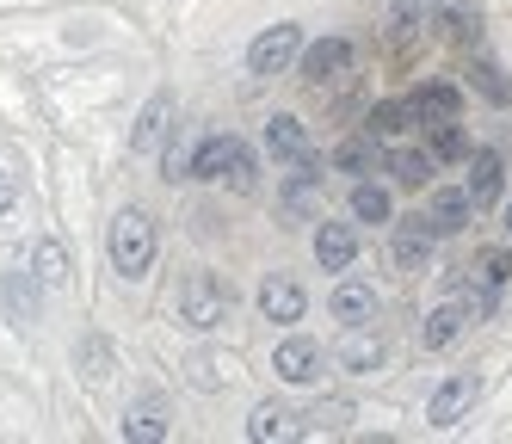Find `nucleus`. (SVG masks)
Segmentation results:
<instances>
[{"label": "nucleus", "mask_w": 512, "mask_h": 444, "mask_svg": "<svg viewBox=\"0 0 512 444\" xmlns=\"http://www.w3.org/2000/svg\"><path fill=\"white\" fill-rule=\"evenodd\" d=\"M155 216L149 210H118L112 216V235H105V253H112V272L118 278H149V266H155Z\"/></svg>", "instance_id": "1"}, {"label": "nucleus", "mask_w": 512, "mask_h": 444, "mask_svg": "<svg viewBox=\"0 0 512 444\" xmlns=\"http://www.w3.org/2000/svg\"><path fill=\"white\" fill-rule=\"evenodd\" d=\"M173 309H179V321H186V327L210 333V327L229 321V309H235V284H229L223 272H186V278H179Z\"/></svg>", "instance_id": "2"}, {"label": "nucleus", "mask_w": 512, "mask_h": 444, "mask_svg": "<svg viewBox=\"0 0 512 444\" xmlns=\"http://www.w3.org/2000/svg\"><path fill=\"white\" fill-rule=\"evenodd\" d=\"M352 62H358L352 37H315V44H303V56H297V81L315 87V93H327V87L352 81Z\"/></svg>", "instance_id": "3"}, {"label": "nucleus", "mask_w": 512, "mask_h": 444, "mask_svg": "<svg viewBox=\"0 0 512 444\" xmlns=\"http://www.w3.org/2000/svg\"><path fill=\"white\" fill-rule=\"evenodd\" d=\"M272 370H278V383L309 389V383H321V377H327V346H321V340H309V333H290V340H278V346H272Z\"/></svg>", "instance_id": "4"}, {"label": "nucleus", "mask_w": 512, "mask_h": 444, "mask_svg": "<svg viewBox=\"0 0 512 444\" xmlns=\"http://www.w3.org/2000/svg\"><path fill=\"white\" fill-rule=\"evenodd\" d=\"M297 56H303V25H266V31L247 44V74L272 81V74L297 68Z\"/></svg>", "instance_id": "5"}, {"label": "nucleus", "mask_w": 512, "mask_h": 444, "mask_svg": "<svg viewBox=\"0 0 512 444\" xmlns=\"http://www.w3.org/2000/svg\"><path fill=\"white\" fill-rule=\"evenodd\" d=\"M432 31L445 37L451 50H482V37H488L482 0H432Z\"/></svg>", "instance_id": "6"}, {"label": "nucleus", "mask_w": 512, "mask_h": 444, "mask_svg": "<svg viewBox=\"0 0 512 444\" xmlns=\"http://www.w3.org/2000/svg\"><path fill=\"white\" fill-rule=\"evenodd\" d=\"M389 229H395V241H389L395 266H401V272H426V259H432V247H438L432 216H426V210H414V216H395Z\"/></svg>", "instance_id": "7"}, {"label": "nucleus", "mask_w": 512, "mask_h": 444, "mask_svg": "<svg viewBox=\"0 0 512 444\" xmlns=\"http://www.w3.org/2000/svg\"><path fill=\"white\" fill-rule=\"evenodd\" d=\"M303 309H309V290L290 278V272H266V278H260V315H266V321L297 327V321H303Z\"/></svg>", "instance_id": "8"}, {"label": "nucleus", "mask_w": 512, "mask_h": 444, "mask_svg": "<svg viewBox=\"0 0 512 444\" xmlns=\"http://www.w3.org/2000/svg\"><path fill=\"white\" fill-rule=\"evenodd\" d=\"M327 315L340 327H371L377 321V284L371 278H340L334 296H327Z\"/></svg>", "instance_id": "9"}, {"label": "nucleus", "mask_w": 512, "mask_h": 444, "mask_svg": "<svg viewBox=\"0 0 512 444\" xmlns=\"http://www.w3.org/2000/svg\"><path fill=\"white\" fill-rule=\"evenodd\" d=\"M500 185H506L500 148H469V179H463L469 204H475V210H494V204H500Z\"/></svg>", "instance_id": "10"}, {"label": "nucleus", "mask_w": 512, "mask_h": 444, "mask_svg": "<svg viewBox=\"0 0 512 444\" xmlns=\"http://www.w3.org/2000/svg\"><path fill=\"white\" fill-rule=\"evenodd\" d=\"M383 161H389V142H377L371 130H352L334 155H327V167H334V173H352V179H371Z\"/></svg>", "instance_id": "11"}, {"label": "nucleus", "mask_w": 512, "mask_h": 444, "mask_svg": "<svg viewBox=\"0 0 512 444\" xmlns=\"http://www.w3.org/2000/svg\"><path fill=\"white\" fill-rule=\"evenodd\" d=\"M315 266L321 272H352V259H358V229L352 222H315Z\"/></svg>", "instance_id": "12"}, {"label": "nucleus", "mask_w": 512, "mask_h": 444, "mask_svg": "<svg viewBox=\"0 0 512 444\" xmlns=\"http://www.w3.org/2000/svg\"><path fill=\"white\" fill-rule=\"evenodd\" d=\"M475 395H482V377H475V370H457V377H445V383L426 395V420H432V426H451Z\"/></svg>", "instance_id": "13"}, {"label": "nucleus", "mask_w": 512, "mask_h": 444, "mask_svg": "<svg viewBox=\"0 0 512 444\" xmlns=\"http://www.w3.org/2000/svg\"><path fill=\"white\" fill-rule=\"evenodd\" d=\"M266 155H272L278 167H297V161H309V155H315V148H309V124H303V118H290V111L266 118Z\"/></svg>", "instance_id": "14"}, {"label": "nucleus", "mask_w": 512, "mask_h": 444, "mask_svg": "<svg viewBox=\"0 0 512 444\" xmlns=\"http://www.w3.org/2000/svg\"><path fill=\"white\" fill-rule=\"evenodd\" d=\"M469 192L463 185H426V216H432V229H438V241L445 235H463L469 229Z\"/></svg>", "instance_id": "15"}, {"label": "nucleus", "mask_w": 512, "mask_h": 444, "mask_svg": "<svg viewBox=\"0 0 512 444\" xmlns=\"http://www.w3.org/2000/svg\"><path fill=\"white\" fill-rule=\"evenodd\" d=\"M389 358V340L377 333V321L371 327H346V346H340V370H352V377H371V370Z\"/></svg>", "instance_id": "16"}, {"label": "nucleus", "mask_w": 512, "mask_h": 444, "mask_svg": "<svg viewBox=\"0 0 512 444\" xmlns=\"http://www.w3.org/2000/svg\"><path fill=\"white\" fill-rule=\"evenodd\" d=\"M408 105H414V118H420V124L463 118V87H457V81H420V87L408 93Z\"/></svg>", "instance_id": "17"}, {"label": "nucleus", "mask_w": 512, "mask_h": 444, "mask_svg": "<svg viewBox=\"0 0 512 444\" xmlns=\"http://www.w3.org/2000/svg\"><path fill=\"white\" fill-rule=\"evenodd\" d=\"M469 321H475V315H469V303H457V296H451V303L426 309V321H420V346H426V352H445Z\"/></svg>", "instance_id": "18"}, {"label": "nucleus", "mask_w": 512, "mask_h": 444, "mask_svg": "<svg viewBox=\"0 0 512 444\" xmlns=\"http://www.w3.org/2000/svg\"><path fill=\"white\" fill-rule=\"evenodd\" d=\"M327 185V161L321 155H309V161H297L290 167V179H284V192H278V204L290 210V216H303L309 204H315V192Z\"/></svg>", "instance_id": "19"}, {"label": "nucleus", "mask_w": 512, "mask_h": 444, "mask_svg": "<svg viewBox=\"0 0 512 444\" xmlns=\"http://www.w3.org/2000/svg\"><path fill=\"white\" fill-rule=\"evenodd\" d=\"M167 130H173V93H155L149 105H142L136 130H130V155H155Z\"/></svg>", "instance_id": "20"}, {"label": "nucleus", "mask_w": 512, "mask_h": 444, "mask_svg": "<svg viewBox=\"0 0 512 444\" xmlns=\"http://www.w3.org/2000/svg\"><path fill=\"white\" fill-rule=\"evenodd\" d=\"M383 167H389V179L401 185V192H426L432 173H438V161L426 155V142H420V148H395V142H389V161H383Z\"/></svg>", "instance_id": "21"}, {"label": "nucleus", "mask_w": 512, "mask_h": 444, "mask_svg": "<svg viewBox=\"0 0 512 444\" xmlns=\"http://www.w3.org/2000/svg\"><path fill=\"white\" fill-rule=\"evenodd\" d=\"M0 303H7L13 321H38V309H44V278L38 272H7V278H0Z\"/></svg>", "instance_id": "22"}, {"label": "nucleus", "mask_w": 512, "mask_h": 444, "mask_svg": "<svg viewBox=\"0 0 512 444\" xmlns=\"http://www.w3.org/2000/svg\"><path fill=\"white\" fill-rule=\"evenodd\" d=\"M463 74H469V93H482L494 111H506V105H512V81H506V68H500L494 56L469 50V68H463Z\"/></svg>", "instance_id": "23"}, {"label": "nucleus", "mask_w": 512, "mask_h": 444, "mask_svg": "<svg viewBox=\"0 0 512 444\" xmlns=\"http://www.w3.org/2000/svg\"><path fill=\"white\" fill-rule=\"evenodd\" d=\"M352 222H371V229L395 222V192L383 179H352Z\"/></svg>", "instance_id": "24"}, {"label": "nucleus", "mask_w": 512, "mask_h": 444, "mask_svg": "<svg viewBox=\"0 0 512 444\" xmlns=\"http://www.w3.org/2000/svg\"><path fill=\"white\" fill-rule=\"evenodd\" d=\"M420 142L426 155L445 167V161H469V136H463V118H438V124H420Z\"/></svg>", "instance_id": "25"}, {"label": "nucleus", "mask_w": 512, "mask_h": 444, "mask_svg": "<svg viewBox=\"0 0 512 444\" xmlns=\"http://www.w3.org/2000/svg\"><path fill=\"white\" fill-rule=\"evenodd\" d=\"M414 124H420V118H414V105H408V99H383V105L364 111V130H371L377 142H401Z\"/></svg>", "instance_id": "26"}, {"label": "nucleus", "mask_w": 512, "mask_h": 444, "mask_svg": "<svg viewBox=\"0 0 512 444\" xmlns=\"http://www.w3.org/2000/svg\"><path fill=\"white\" fill-rule=\"evenodd\" d=\"M426 25H432V0H389V44L395 50H408Z\"/></svg>", "instance_id": "27"}, {"label": "nucleus", "mask_w": 512, "mask_h": 444, "mask_svg": "<svg viewBox=\"0 0 512 444\" xmlns=\"http://www.w3.org/2000/svg\"><path fill=\"white\" fill-rule=\"evenodd\" d=\"M247 438L253 444H272V438H297V414H290L284 401H260L247 420Z\"/></svg>", "instance_id": "28"}, {"label": "nucleus", "mask_w": 512, "mask_h": 444, "mask_svg": "<svg viewBox=\"0 0 512 444\" xmlns=\"http://www.w3.org/2000/svg\"><path fill=\"white\" fill-rule=\"evenodd\" d=\"M346 420H352V401H315L297 432L303 438H327V432H346Z\"/></svg>", "instance_id": "29"}, {"label": "nucleus", "mask_w": 512, "mask_h": 444, "mask_svg": "<svg viewBox=\"0 0 512 444\" xmlns=\"http://www.w3.org/2000/svg\"><path fill=\"white\" fill-rule=\"evenodd\" d=\"M124 438H173L167 407H161V401H136L130 414H124Z\"/></svg>", "instance_id": "30"}, {"label": "nucleus", "mask_w": 512, "mask_h": 444, "mask_svg": "<svg viewBox=\"0 0 512 444\" xmlns=\"http://www.w3.org/2000/svg\"><path fill=\"white\" fill-rule=\"evenodd\" d=\"M31 272H38L50 290L68 284V253H62V241H38V247H31Z\"/></svg>", "instance_id": "31"}, {"label": "nucleus", "mask_w": 512, "mask_h": 444, "mask_svg": "<svg viewBox=\"0 0 512 444\" xmlns=\"http://www.w3.org/2000/svg\"><path fill=\"white\" fill-rule=\"evenodd\" d=\"M75 364L87 370V383H105V377H112V346H105L99 333H87V340H81V352H75Z\"/></svg>", "instance_id": "32"}, {"label": "nucleus", "mask_w": 512, "mask_h": 444, "mask_svg": "<svg viewBox=\"0 0 512 444\" xmlns=\"http://www.w3.org/2000/svg\"><path fill=\"white\" fill-rule=\"evenodd\" d=\"M223 370H235V364H229V358H198V364H192V383H198V389H223Z\"/></svg>", "instance_id": "33"}, {"label": "nucleus", "mask_w": 512, "mask_h": 444, "mask_svg": "<svg viewBox=\"0 0 512 444\" xmlns=\"http://www.w3.org/2000/svg\"><path fill=\"white\" fill-rule=\"evenodd\" d=\"M13 204H19V179H13L7 167H0V216H7Z\"/></svg>", "instance_id": "34"}, {"label": "nucleus", "mask_w": 512, "mask_h": 444, "mask_svg": "<svg viewBox=\"0 0 512 444\" xmlns=\"http://www.w3.org/2000/svg\"><path fill=\"white\" fill-rule=\"evenodd\" d=\"M327 111H334V118H358V87H346L334 105H327Z\"/></svg>", "instance_id": "35"}, {"label": "nucleus", "mask_w": 512, "mask_h": 444, "mask_svg": "<svg viewBox=\"0 0 512 444\" xmlns=\"http://www.w3.org/2000/svg\"><path fill=\"white\" fill-rule=\"evenodd\" d=\"M500 216H506V241H512V204H506V210H500Z\"/></svg>", "instance_id": "36"}]
</instances>
